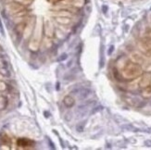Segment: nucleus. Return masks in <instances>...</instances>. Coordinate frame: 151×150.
<instances>
[{
  "instance_id": "nucleus-16",
  "label": "nucleus",
  "mask_w": 151,
  "mask_h": 150,
  "mask_svg": "<svg viewBox=\"0 0 151 150\" xmlns=\"http://www.w3.org/2000/svg\"><path fill=\"white\" fill-rule=\"evenodd\" d=\"M53 1H55V2H58V1H61V0H53Z\"/></svg>"
},
{
  "instance_id": "nucleus-2",
  "label": "nucleus",
  "mask_w": 151,
  "mask_h": 150,
  "mask_svg": "<svg viewBox=\"0 0 151 150\" xmlns=\"http://www.w3.org/2000/svg\"><path fill=\"white\" fill-rule=\"evenodd\" d=\"M63 103L67 108H72L75 104V100L72 96H67L63 99Z\"/></svg>"
},
{
  "instance_id": "nucleus-4",
  "label": "nucleus",
  "mask_w": 151,
  "mask_h": 150,
  "mask_svg": "<svg viewBox=\"0 0 151 150\" xmlns=\"http://www.w3.org/2000/svg\"><path fill=\"white\" fill-rule=\"evenodd\" d=\"M122 129L127 132H140V129H137L132 124H124L122 126Z\"/></svg>"
},
{
  "instance_id": "nucleus-17",
  "label": "nucleus",
  "mask_w": 151,
  "mask_h": 150,
  "mask_svg": "<svg viewBox=\"0 0 151 150\" xmlns=\"http://www.w3.org/2000/svg\"><path fill=\"white\" fill-rule=\"evenodd\" d=\"M133 2H136V1H138V0H132Z\"/></svg>"
},
{
  "instance_id": "nucleus-5",
  "label": "nucleus",
  "mask_w": 151,
  "mask_h": 150,
  "mask_svg": "<svg viewBox=\"0 0 151 150\" xmlns=\"http://www.w3.org/2000/svg\"><path fill=\"white\" fill-rule=\"evenodd\" d=\"M85 124H86V120L84 121H82L80 122L77 123L76 125V131L78 133H83L84 131V127H85Z\"/></svg>"
},
{
  "instance_id": "nucleus-10",
  "label": "nucleus",
  "mask_w": 151,
  "mask_h": 150,
  "mask_svg": "<svg viewBox=\"0 0 151 150\" xmlns=\"http://www.w3.org/2000/svg\"><path fill=\"white\" fill-rule=\"evenodd\" d=\"M0 32H1V34L4 35V29H3V25H2L1 20H0Z\"/></svg>"
},
{
  "instance_id": "nucleus-3",
  "label": "nucleus",
  "mask_w": 151,
  "mask_h": 150,
  "mask_svg": "<svg viewBox=\"0 0 151 150\" xmlns=\"http://www.w3.org/2000/svg\"><path fill=\"white\" fill-rule=\"evenodd\" d=\"M150 81H151V73H146L143 76V79L140 82V85L143 87L147 86L150 83Z\"/></svg>"
},
{
  "instance_id": "nucleus-9",
  "label": "nucleus",
  "mask_w": 151,
  "mask_h": 150,
  "mask_svg": "<svg viewBox=\"0 0 151 150\" xmlns=\"http://www.w3.org/2000/svg\"><path fill=\"white\" fill-rule=\"evenodd\" d=\"M108 10H109V7L107 5H103L102 6V11H103V13H107V12H108Z\"/></svg>"
},
{
  "instance_id": "nucleus-14",
  "label": "nucleus",
  "mask_w": 151,
  "mask_h": 150,
  "mask_svg": "<svg viewBox=\"0 0 151 150\" xmlns=\"http://www.w3.org/2000/svg\"><path fill=\"white\" fill-rule=\"evenodd\" d=\"M71 65H72V60L69 61V63H68V67H71Z\"/></svg>"
},
{
  "instance_id": "nucleus-6",
  "label": "nucleus",
  "mask_w": 151,
  "mask_h": 150,
  "mask_svg": "<svg viewBox=\"0 0 151 150\" xmlns=\"http://www.w3.org/2000/svg\"><path fill=\"white\" fill-rule=\"evenodd\" d=\"M103 109H104L103 106H100V105H99V106H96V107H94V108L92 109V110H91L90 113H91V114H96V113H97V112L101 111Z\"/></svg>"
},
{
  "instance_id": "nucleus-13",
  "label": "nucleus",
  "mask_w": 151,
  "mask_h": 150,
  "mask_svg": "<svg viewBox=\"0 0 151 150\" xmlns=\"http://www.w3.org/2000/svg\"><path fill=\"white\" fill-rule=\"evenodd\" d=\"M45 115H46V116H45V117H46V118H48V117H49V116H50V114H49V113H48V112H47V111H46V112H45Z\"/></svg>"
},
{
  "instance_id": "nucleus-12",
  "label": "nucleus",
  "mask_w": 151,
  "mask_h": 150,
  "mask_svg": "<svg viewBox=\"0 0 151 150\" xmlns=\"http://www.w3.org/2000/svg\"><path fill=\"white\" fill-rule=\"evenodd\" d=\"M145 92H147V93H149V94H151V86H149V87H147V88L146 89V91Z\"/></svg>"
},
{
  "instance_id": "nucleus-1",
  "label": "nucleus",
  "mask_w": 151,
  "mask_h": 150,
  "mask_svg": "<svg viewBox=\"0 0 151 150\" xmlns=\"http://www.w3.org/2000/svg\"><path fill=\"white\" fill-rule=\"evenodd\" d=\"M72 93L74 94V95L77 96V98L79 100H84L88 96L90 95L91 90L89 88H85V87H83V88H79V89L73 90Z\"/></svg>"
},
{
  "instance_id": "nucleus-15",
  "label": "nucleus",
  "mask_w": 151,
  "mask_h": 150,
  "mask_svg": "<svg viewBox=\"0 0 151 150\" xmlns=\"http://www.w3.org/2000/svg\"><path fill=\"white\" fill-rule=\"evenodd\" d=\"M56 88H57V90H59V84L58 83V84H57V87H56Z\"/></svg>"
},
{
  "instance_id": "nucleus-7",
  "label": "nucleus",
  "mask_w": 151,
  "mask_h": 150,
  "mask_svg": "<svg viewBox=\"0 0 151 150\" xmlns=\"http://www.w3.org/2000/svg\"><path fill=\"white\" fill-rule=\"evenodd\" d=\"M68 59V55L66 53H63V54H61L59 56V58L58 59V61L61 62V61H63V60H66Z\"/></svg>"
},
{
  "instance_id": "nucleus-11",
  "label": "nucleus",
  "mask_w": 151,
  "mask_h": 150,
  "mask_svg": "<svg viewBox=\"0 0 151 150\" xmlns=\"http://www.w3.org/2000/svg\"><path fill=\"white\" fill-rule=\"evenodd\" d=\"M113 50H114V46H111L110 47H109V52H108V54L109 55H110L112 52H113Z\"/></svg>"
},
{
  "instance_id": "nucleus-8",
  "label": "nucleus",
  "mask_w": 151,
  "mask_h": 150,
  "mask_svg": "<svg viewBox=\"0 0 151 150\" xmlns=\"http://www.w3.org/2000/svg\"><path fill=\"white\" fill-rule=\"evenodd\" d=\"M144 145L146 146H147V147H151V140H149V139L146 140L144 142Z\"/></svg>"
}]
</instances>
